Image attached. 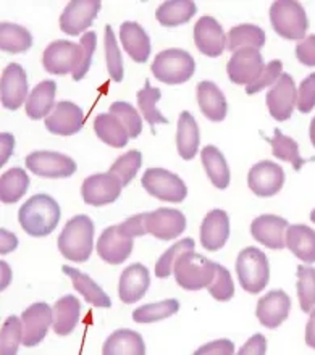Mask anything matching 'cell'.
Returning a JSON list of instances; mask_svg holds the SVG:
<instances>
[{
  "instance_id": "1",
  "label": "cell",
  "mask_w": 315,
  "mask_h": 355,
  "mask_svg": "<svg viewBox=\"0 0 315 355\" xmlns=\"http://www.w3.org/2000/svg\"><path fill=\"white\" fill-rule=\"evenodd\" d=\"M60 215V205L53 197L36 194L22 205L18 211V221L29 236L44 238L57 228Z\"/></svg>"
},
{
  "instance_id": "2",
  "label": "cell",
  "mask_w": 315,
  "mask_h": 355,
  "mask_svg": "<svg viewBox=\"0 0 315 355\" xmlns=\"http://www.w3.org/2000/svg\"><path fill=\"white\" fill-rule=\"evenodd\" d=\"M58 250L71 262H86L94 249V223L87 215H76L67 221L58 236Z\"/></svg>"
},
{
  "instance_id": "3",
  "label": "cell",
  "mask_w": 315,
  "mask_h": 355,
  "mask_svg": "<svg viewBox=\"0 0 315 355\" xmlns=\"http://www.w3.org/2000/svg\"><path fill=\"white\" fill-rule=\"evenodd\" d=\"M152 75L160 83L173 86L189 81L196 71V62L183 49H167L155 55L152 62Z\"/></svg>"
},
{
  "instance_id": "4",
  "label": "cell",
  "mask_w": 315,
  "mask_h": 355,
  "mask_svg": "<svg viewBox=\"0 0 315 355\" xmlns=\"http://www.w3.org/2000/svg\"><path fill=\"white\" fill-rule=\"evenodd\" d=\"M270 23L273 31L289 41L306 39L309 19L306 10L294 0H277L270 7Z\"/></svg>"
},
{
  "instance_id": "5",
  "label": "cell",
  "mask_w": 315,
  "mask_h": 355,
  "mask_svg": "<svg viewBox=\"0 0 315 355\" xmlns=\"http://www.w3.org/2000/svg\"><path fill=\"white\" fill-rule=\"evenodd\" d=\"M236 275L246 293L259 294L265 289L270 279V265L262 250L246 248L236 259Z\"/></svg>"
},
{
  "instance_id": "6",
  "label": "cell",
  "mask_w": 315,
  "mask_h": 355,
  "mask_svg": "<svg viewBox=\"0 0 315 355\" xmlns=\"http://www.w3.org/2000/svg\"><path fill=\"white\" fill-rule=\"evenodd\" d=\"M175 279L186 291H199L207 288L216 275V263L196 254L194 250L186 252L176 260Z\"/></svg>"
},
{
  "instance_id": "7",
  "label": "cell",
  "mask_w": 315,
  "mask_h": 355,
  "mask_svg": "<svg viewBox=\"0 0 315 355\" xmlns=\"http://www.w3.org/2000/svg\"><path fill=\"white\" fill-rule=\"evenodd\" d=\"M141 184L155 199L181 204L188 196V187L178 175L165 168H149L141 178Z\"/></svg>"
},
{
  "instance_id": "8",
  "label": "cell",
  "mask_w": 315,
  "mask_h": 355,
  "mask_svg": "<svg viewBox=\"0 0 315 355\" xmlns=\"http://www.w3.org/2000/svg\"><path fill=\"white\" fill-rule=\"evenodd\" d=\"M26 166L31 173L41 178H70L76 173V162L60 152L37 150L26 157Z\"/></svg>"
},
{
  "instance_id": "9",
  "label": "cell",
  "mask_w": 315,
  "mask_h": 355,
  "mask_svg": "<svg viewBox=\"0 0 315 355\" xmlns=\"http://www.w3.org/2000/svg\"><path fill=\"white\" fill-rule=\"evenodd\" d=\"M264 68V57L260 51L244 47L231 55L228 65H226V73H228L230 81L235 85L249 86L257 80Z\"/></svg>"
},
{
  "instance_id": "10",
  "label": "cell",
  "mask_w": 315,
  "mask_h": 355,
  "mask_svg": "<svg viewBox=\"0 0 315 355\" xmlns=\"http://www.w3.org/2000/svg\"><path fill=\"white\" fill-rule=\"evenodd\" d=\"M80 44L65 41V39L53 41L44 51L42 65L51 75H68V73H73L76 70L78 63H80Z\"/></svg>"
},
{
  "instance_id": "11",
  "label": "cell",
  "mask_w": 315,
  "mask_h": 355,
  "mask_svg": "<svg viewBox=\"0 0 315 355\" xmlns=\"http://www.w3.org/2000/svg\"><path fill=\"white\" fill-rule=\"evenodd\" d=\"M133 248H135L133 238L125 233L121 223L108 226L97 241V254L104 262L110 265H120L130 259Z\"/></svg>"
},
{
  "instance_id": "12",
  "label": "cell",
  "mask_w": 315,
  "mask_h": 355,
  "mask_svg": "<svg viewBox=\"0 0 315 355\" xmlns=\"http://www.w3.org/2000/svg\"><path fill=\"white\" fill-rule=\"evenodd\" d=\"M121 182L117 176L108 173H96L87 176L81 186V196L85 204L102 207L113 204L121 194Z\"/></svg>"
},
{
  "instance_id": "13",
  "label": "cell",
  "mask_w": 315,
  "mask_h": 355,
  "mask_svg": "<svg viewBox=\"0 0 315 355\" xmlns=\"http://www.w3.org/2000/svg\"><path fill=\"white\" fill-rule=\"evenodd\" d=\"M146 233L160 241H173L186 230V216L175 209H157L144 214Z\"/></svg>"
},
{
  "instance_id": "14",
  "label": "cell",
  "mask_w": 315,
  "mask_h": 355,
  "mask_svg": "<svg viewBox=\"0 0 315 355\" xmlns=\"http://www.w3.org/2000/svg\"><path fill=\"white\" fill-rule=\"evenodd\" d=\"M101 7V0H73L60 15V29L70 36H80L91 26Z\"/></svg>"
},
{
  "instance_id": "15",
  "label": "cell",
  "mask_w": 315,
  "mask_h": 355,
  "mask_svg": "<svg viewBox=\"0 0 315 355\" xmlns=\"http://www.w3.org/2000/svg\"><path fill=\"white\" fill-rule=\"evenodd\" d=\"M23 346L36 347L41 344L53 324V310L46 302H36L22 313Z\"/></svg>"
},
{
  "instance_id": "16",
  "label": "cell",
  "mask_w": 315,
  "mask_h": 355,
  "mask_svg": "<svg viewBox=\"0 0 315 355\" xmlns=\"http://www.w3.org/2000/svg\"><path fill=\"white\" fill-rule=\"evenodd\" d=\"M265 101H267V108L272 118L277 121L289 120L298 102V91L293 78L288 73H283L277 85H273L267 92Z\"/></svg>"
},
{
  "instance_id": "17",
  "label": "cell",
  "mask_w": 315,
  "mask_h": 355,
  "mask_svg": "<svg viewBox=\"0 0 315 355\" xmlns=\"http://www.w3.org/2000/svg\"><path fill=\"white\" fill-rule=\"evenodd\" d=\"M284 171L280 165L270 160H262L249 170L248 186L259 197H272L282 191Z\"/></svg>"
},
{
  "instance_id": "18",
  "label": "cell",
  "mask_w": 315,
  "mask_h": 355,
  "mask_svg": "<svg viewBox=\"0 0 315 355\" xmlns=\"http://www.w3.org/2000/svg\"><path fill=\"white\" fill-rule=\"evenodd\" d=\"M28 76L18 63H10L2 73L0 81V101L7 110H18L28 101Z\"/></svg>"
},
{
  "instance_id": "19",
  "label": "cell",
  "mask_w": 315,
  "mask_h": 355,
  "mask_svg": "<svg viewBox=\"0 0 315 355\" xmlns=\"http://www.w3.org/2000/svg\"><path fill=\"white\" fill-rule=\"evenodd\" d=\"M49 132L57 136H71L81 131L85 125V113L76 103L62 101L56 103L51 115L44 123Z\"/></svg>"
},
{
  "instance_id": "20",
  "label": "cell",
  "mask_w": 315,
  "mask_h": 355,
  "mask_svg": "<svg viewBox=\"0 0 315 355\" xmlns=\"http://www.w3.org/2000/svg\"><path fill=\"white\" fill-rule=\"evenodd\" d=\"M291 299L283 289H273L259 299L255 317L265 328L275 329L289 317Z\"/></svg>"
},
{
  "instance_id": "21",
  "label": "cell",
  "mask_w": 315,
  "mask_h": 355,
  "mask_svg": "<svg viewBox=\"0 0 315 355\" xmlns=\"http://www.w3.org/2000/svg\"><path fill=\"white\" fill-rule=\"evenodd\" d=\"M194 44L204 55L220 57L226 49V36L221 24L212 17H203L194 26Z\"/></svg>"
},
{
  "instance_id": "22",
  "label": "cell",
  "mask_w": 315,
  "mask_h": 355,
  "mask_svg": "<svg viewBox=\"0 0 315 355\" xmlns=\"http://www.w3.org/2000/svg\"><path fill=\"white\" fill-rule=\"evenodd\" d=\"M288 221L277 215H262L257 216L250 223V234L257 243L264 244L265 248L280 250L287 248L284 243V233L288 230Z\"/></svg>"
},
{
  "instance_id": "23",
  "label": "cell",
  "mask_w": 315,
  "mask_h": 355,
  "mask_svg": "<svg viewBox=\"0 0 315 355\" xmlns=\"http://www.w3.org/2000/svg\"><path fill=\"white\" fill-rule=\"evenodd\" d=\"M151 286L149 270L142 263H133L123 270L118 283V297L125 304H135L144 297Z\"/></svg>"
},
{
  "instance_id": "24",
  "label": "cell",
  "mask_w": 315,
  "mask_h": 355,
  "mask_svg": "<svg viewBox=\"0 0 315 355\" xmlns=\"http://www.w3.org/2000/svg\"><path fill=\"white\" fill-rule=\"evenodd\" d=\"M230 239V218L225 210L209 211L201 225V244L204 249L215 252L225 248Z\"/></svg>"
},
{
  "instance_id": "25",
  "label": "cell",
  "mask_w": 315,
  "mask_h": 355,
  "mask_svg": "<svg viewBox=\"0 0 315 355\" xmlns=\"http://www.w3.org/2000/svg\"><path fill=\"white\" fill-rule=\"evenodd\" d=\"M121 46L136 63H144L151 55L149 34L139 23L125 21L120 26Z\"/></svg>"
},
{
  "instance_id": "26",
  "label": "cell",
  "mask_w": 315,
  "mask_h": 355,
  "mask_svg": "<svg viewBox=\"0 0 315 355\" xmlns=\"http://www.w3.org/2000/svg\"><path fill=\"white\" fill-rule=\"evenodd\" d=\"M196 97L201 112L210 121H223L228 112V103H226L225 94L220 91V87L212 81H203L196 87Z\"/></svg>"
},
{
  "instance_id": "27",
  "label": "cell",
  "mask_w": 315,
  "mask_h": 355,
  "mask_svg": "<svg viewBox=\"0 0 315 355\" xmlns=\"http://www.w3.org/2000/svg\"><path fill=\"white\" fill-rule=\"evenodd\" d=\"M199 126L189 112H181L176 126V149L181 159L193 160L199 152Z\"/></svg>"
},
{
  "instance_id": "28",
  "label": "cell",
  "mask_w": 315,
  "mask_h": 355,
  "mask_svg": "<svg viewBox=\"0 0 315 355\" xmlns=\"http://www.w3.org/2000/svg\"><path fill=\"white\" fill-rule=\"evenodd\" d=\"M62 271L70 276L73 288H75L80 294H83V297H85L87 304L94 305V307H99V309L112 307L110 297H108L104 291H102L99 284H96V281L91 279V276H87L86 273H83V271L76 268H71V266L68 265H63Z\"/></svg>"
},
{
  "instance_id": "29",
  "label": "cell",
  "mask_w": 315,
  "mask_h": 355,
  "mask_svg": "<svg viewBox=\"0 0 315 355\" xmlns=\"http://www.w3.org/2000/svg\"><path fill=\"white\" fill-rule=\"evenodd\" d=\"M81 315V302L75 295H65L53 305V333L68 336L78 327Z\"/></svg>"
},
{
  "instance_id": "30",
  "label": "cell",
  "mask_w": 315,
  "mask_h": 355,
  "mask_svg": "<svg viewBox=\"0 0 315 355\" xmlns=\"http://www.w3.org/2000/svg\"><path fill=\"white\" fill-rule=\"evenodd\" d=\"M56 94L57 85L51 80L39 83L33 89L26 101V115L31 120H41L49 116L56 108Z\"/></svg>"
},
{
  "instance_id": "31",
  "label": "cell",
  "mask_w": 315,
  "mask_h": 355,
  "mask_svg": "<svg viewBox=\"0 0 315 355\" xmlns=\"http://www.w3.org/2000/svg\"><path fill=\"white\" fill-rule=\"evenodd\" d=\"M287 248L304 263L315 262V231L306 225H291L287 230Z\"/></svg>"
},
{
  "instance_id": "32",
  "label": "cell",
  "mask_w": 315,
  "mask_h": 355,
  "mask_svg": "<svg viewBox=\"0 0 315 355\" xmlns=\"http://www.w3.org/2000/svg\"><path fill=\"white\" fill-rule=\"evenodd\" d=\"M104 355H144L146 344L139 333L131 329H117L107 338L102 347Z\"/></svg>"
},
{
  "instance_id": "33",
  "label": "cell",
  "mask_w": 315,
  "mask_h": 355,
  "mask_svg": "<svg viewBox=\"0 0 315 355\" xmlns=\"http://www.w3.org/2000/svg\"><path fill=\"white\" fill-rule=\"evenodd\" d=\"M198 12L193 0H169L157 8L155 18L162 26L175 28L188 23Z\"/></svg>"
},
{
  "instance_id": "34",
  "label": "cell",
  "mask_w": 315,
  "mask_h": 355,
  "mask_svg": "<svg viewBox=\"0 0 315 355\" xmlns=\"http://www.w3.org/2000/svg\"><path fill=\"white\" fill-rule=\"evenodd\" d=\"M94 131L102 142H105L110 147H115V149H121L130 141L126 128L113 113L97 115L94 121Z\"/></svg>"
},
{
  "instance_id": "35",
  "label": "cell",
  "mask_w": 315,
  "mask_h": 355,
  "mask_svg": "<svg viewBox=\"0 0 315 355\" xmlns=\"http://www.w3.org/2000/svg\"><path fill=\"white\" fill-rule=\"evenodd\" d=\"M201 160L212 184L216 189H226L230 186V168L225 155L215 146H205L201 152Z\"/></svg>"
},
{
  "instance_id": "36",
  "label": "cell",
  "mask_w": 315,
  "mask_h": 355,
  "mask_svg": "<svg viewBox=\"0 0 315 355\" xmlns=\"http://www.w3.org/2000/svg\"><path fill=\"white\" fill-rule=\"evenodd\" d=\"M264 29L255 26V24H238V26L231 28L226 34V51L233 53L244 47H253L259 51L260 47H264Z\"/></svg>"
},
{
  "instance_id": "37",
  "label": "cell",
  "mask_w": 315,
  "mask_h": 355,
  "mask_svg": "<svg viewBox=\"0 0 315 355\" xmlns=\"http://www.w3.org/2000/svg\"><path fill=\"white\" fill-rule=\"evenodd\" d=\"M29 176L23 168H10L0 176V200L2 204H15L26 194Z\"/></svg>"
},
{
  "instance_id": "38",
  "label": "cell",
  "mask_w": 315,
  "mask_h": 355,
  "mask_svg": "<svg viewBox=\"0 0 315 355\" xmlns=\"http://www.w3.org/2000/svg\"><path fill=\"white\" fill-rule=\"evenodd\" d=\"M33 46V36L26 28L13 23H0V49L8 53H24Z\"/></svg>"
},
{
  "instance_id": "39",
  "label": "cell",
  "mask_w": 315,
  "mask_h": 355,
  "mask_svg": "<svg viewBox=\"0 0 315 355\" xmlns=\"http://www.w3.org/2000/svg\"><path fill=\"white\" fill-rule=\"evenodd\" d=\"M265 141L270 142V146H272V154L277 157L278 160L289 162L296 171L301 170L303 165L306 164V160H303L301 154H299L298 142L291 139L289 136H284L278 128L275 130V137H265Z\"/></svg>"
},
{
  "instance_id": "40",
  "label": "cell",
  "mask_w": 315,
  "mask_h": 355,
  "mask_svg": "<svg viewBox=\"0 0 315 355\" xmlns=\"http://www.w3.org/2000/svg\"><path fill=\"white\" fill-rule=\"evenodd\" d=\"M137 107H139V110L144 118L149 123V126L152 128V132L154 131V126L157 123H162V125H169V120L162 115V113L157 110V102L160 101L162 94H160V89L157 87H152L149 80L146 81L144 89H141L139 92H137Z\"/></svg>"
},
{
  "instance_id": "41",
  "label": "cell",
  "mask_w": 315,
  "mask_h": 355,
  "mask_svg": "<svg viewBox=\"0 0 315 355\" xmlns=\"http://www.w3.org/2000/svg\"><path fill=\"white\" fill-rule=\"evenodd\" d=\"M178 310H180L178 300L165 299V300H160V302L147 304V305H142L139 309H136L135 312H133V320H135L136 323H154L178 313Z\"/></svg>"
},
{
  "instance_id": "42",
  "label": "cell",
  "mask_w": 315,
  "mask_h": 355,
  "mask_svg": "<svg viewBox=\"0 0 315 355\" xmlns=\"http://www.w3.org/2000/svg\"><path fill=\"white\" fill-rule=\"evenodd\" d=\"M194 248H196L194 239L186 238V239H181L180 243L171 245L170 249H167L164 255H160V259L157 260L155 263L157 278H169V276H171V273H173L175 270L176 260H178L183 254L194 250Z\"/></svg>"
},
{
  "instance_id": "43",
  "label": "cell",
  "mask_w": 315,
  "mask_h": 355,
  "mask_svg": "<svg viewBox=\"0 0 315 355\" xmlns=\"http://www.w3.org/2000/svg\"><path fill=\"white\" fill-rule=\"evenodd\" d=\"M298 299L304 313L312 312L315 307V268L298 266Z\"/></svg>"
},
{
  "instance_id": "44",
  "label": "cell",
  "mask_w": 315,
  "mask_h": 355,
  "mask_svg": "<svg viewBox=\"0 0 315 355\" xmlns=\"http://www.w3.org/2000/svg\"><path fill=\"white\" fill-rule=\"evenodd\" d=\"M142 165V155L139 150H130L126 152L125 155L118 157V159L113 162V165L110 166V173L113 176H117L120 180L121 186L125 187L130 184L133 181V178L136 176L137 171H139Z\"/></svg>"
},
{
  "instance_id": "45",
  "label": "cell",
  "mask_w": 315,
  "mask_h": 355,
  "mask_svg": "<svg viewBox=\"0 0 315 355\" xmlns=\"http://www.w3.org/2000/svg\"><path fill=\"white\" fill-rule=\"evenodd\" d=\"M19 343H23V323L17 315H10L5 320L0 333V352L2 355H15L18 352Z\"/></svg>"
},
{
  "instance_id": "46",
  "label": "cell",
  "mask_w": 315,
  "mask_h": 355,
  "mask_svg": "<svg viewBox=\"0 0 315 355\" xmlns=\"http://www.w3.org/2000/svg\"><path fill=\"white\" fill-rule=\"evenodd\" d=\"M104 46H105V60H107V70L108 75L115 83H121L123 81V58L120 53V49H118L117 44V37L113 34L112 26H105V39H104Z\"/></svg>"
},
{
  "instance_id": "47",
  "label": "cell",
  "mask_w": 315,
  "mask_h": 355,
  "mask_svg": "<svg viewBox=\"0 0 315 355\" xmlns=\"http://www.w3.org/2000/svg\"><path fill=\"white\" fill-rule=\"evenodd\" d=\"M110 113H113L118 120L123 123V126L126 128L130 139H136L142 131V121L139 113L136 112V108L128 102H113L110 105Z\"/></svg>"
},
{
  "instance_id": "48",
  "label": "cell",
  "mask_w": 315,
  "mask_h": 355,
  "mask_svg": "<svg viewBox=\"0 0 315 355\" xmlns=\"http://www.w3.org/2000/svg\"><path fill=\"white\" fill-rule=\"evenodd\" d=\"M209 294L215 300H220V302H228L230 299H233L235 295V283L231 279L230 271L216 263V275L212 283L207 286Z\"/></svg>"
},
{
  "instance_id": "49",
  "label": "cell",
  "mask_w": 315,
  "mask_h": 355,
  "mask_svg": "<svg viewBox=\"0 0 315 355\" xmlns=\"http://www.w3.org/2000/svg\"><path fill=\"white\" fill-rule=\"evenodd\" d=\"M81 53H80V63H78L76 70L73 71V80L75 81H81L83 78L87 75L90 71L91 63H92V55L96 52V46H97V37L94 31H90L86 34H83L81 41Z\"/></svg>"
},
{
  "instance_id": "50",
  "label": "cell",
  "mask_w": 315,
  "mask_h": 355,
  "mask_svg": "<svg viewBox=\"0 0 315 355\" xmlns=\"http://www.w3.org/2000/svg\"><path fill=\"white\" fill-rule=\"evenodd\" d=\"M283 75V63L282 60H272L269 65H265L264 71L260 73L257 80H255L253 85H249L246 87V94L253 96V94H257L262 91L264 87H272L273 85H277V81L280 80V76Z\"/></svg>"
},
{
  "instance_id": "51",
  "label": "cell",
  "mask_w": 315,
  "mask_h": 355,
  "mask_svg": "<svg viewBox=\"0 0 315 355\" xmlns=\"http://www.w3.org/2000/svg\"><path fill=\"white\" fill-rule=\"evenodd\" d=\"M296 107L301 113H311L315 108V73L303 80L299 86Z\"/></svg>"
},
{
  "instance_id": "52",
  "label": "cell",
  "mask_w": 315,
  "mask_h": 355,
  "mask_svg": "<svg viewBox=\"0 0 315 355\" xmlns=\"http://www.w3.org/2000/svg\"><path fill=\"white\" fill-rule=\"evenodd\" d=\"M296 58L303 63V65L315 67V34L307 36L306 39L298 42Z\"/></svg>"
},
{
  "instance_id": "53",
  "label": "cell",
  "mask_w": 315,
  "mask_h": 355,
  "mask_svg": "<svg viewBox=\"0 0 315 355\" xmlns=\"http://www.w3.org/2000/svg\"><path fill=\"white\" fill-rule=\"evenodd\" d=\"M196 355H204V354H215V355H233L235 354V344L230 339H216L205 346L199 347L194 352Z\"/></svg>"
},
{
  "instance_id": "54",
  "label": "cell",
  "mask_w": 315,
  "mask_h": 355,
  "mask_svg": "<svg viewBox=\"0 0 315 355\" xmlns=\"http://www.w3.org/2000/svg\"><path fill=\"white\" fill-rule=\"evenodd\" d=\"M267 352V339L262 334H254L243 347L239 349V355H264Z\"/></svg>"
},
{
  "instance_id": "55",
  "label": "cell",
  "mask_w": 315,
  "mask_h": 355,
  "mask_svg": "<svg viewBox=\"0 0 315 355\" xmlns=\"http://www.w3.org/2000/svg\"><path fill=\"white\" fill-rule=\"evenodd\" d=\"M121 228L125 230V233H128L131 238H137V236H144L146 234V228H144V214L131 216V218L125 220L121 223Z\"/></svg>"
},
{
  "instance_id": "56",
  "label": "cell",
  "mask_w": 315,
  "mask_h": 355,
  "mask_svg": "<svg viewBox=\"0 0 315 355\" xmlns=\"http://www.w3.org/2000/svg\"><path fill=\"white\" fill-rule=\"evenodd\" d=\"M18 248V238L7 230H0V254L7 255Z\"/></svg>"
},
{
  "instance_id": "57",
  "label": "cell",
  "mask_w": 315,
  "mask_h": 355,
  "mask_svg": "<svg viewBox=\"0 0 315 355\" xmlns=\"http://www.w3.org/2000/svg\"><path fill=\"white\" fill-rule=\"evenodd\" d=\"M0 142H2V157H0V165H5V162H7L10 159V155H12L15 139L10 132H2V135H0Z\"/></svg>"
},
{
  "instance_id": "58",
  "label": "cell",
  "mask_w": 315,
  "mask_h": 355,
  "mask_svg": "<svg viewBox=\"0 0 315 355\" xmlns=\"http://www.w3.org/2000/svg\"><path fill=\"white\" fill-rule=\"evenodd\" d=\"M306 344L309 347L315 349V310L311 312V318H309L306 327Z\"/></svg>"
},
{
  "instance_id": "59",
  "label": "cell",
  "mask_w": 315,
  "mask_h": 355,
  "mask_svg": "<svg viewBox=\"0 0 315 355\" xmlns=\"http://www.w3.org/2000/svg\"><path fill=\"white\" fill-rule=\"evenodd\" d=\"M0 266H2V273H3V278H2V289H5L10 283V270H8V265L5 262H0Z\"/></svg>"
},
{
  "instance_id": "60",
  "label": "cell",
  "mask_w": 315,
  "mask_h": 355,
  "mask_svg": "<svg viewBox=\"0 0 315 355\" xmlns=\"http://www.w3.org/2000/svg\"><path fill=\"white\" fill-rule=\"evenodd\" d=\"M309 137H311L312 146L315 147V116H314V120L311 121V128H309Z\"/></svg>"
},
{
  "instance_id": "61",
  "label": "cell",
  "mask_w": 315,
  "mask_h": 355,
  "mask_svg": "<svg viewBox=\"0 0 315 355\" xmlns=\"http://www.w3.org/2000/svg\"><path fill=\"white\" fill-rule=\"evenodd\" d=\"M311 221H312V223H315V210L311 211Z\"/></svg>"
}]
</instances>
